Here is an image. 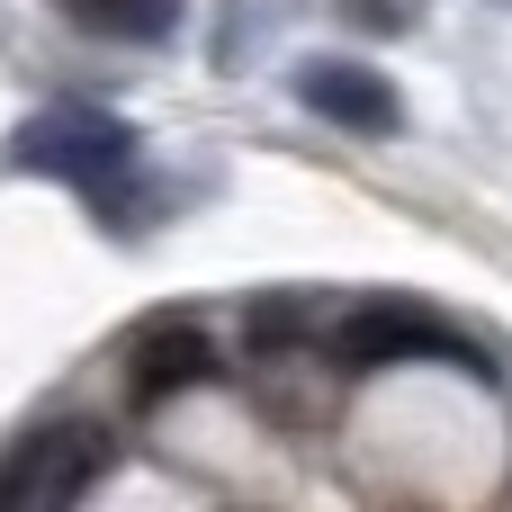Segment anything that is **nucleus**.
Instances as JSON below:
<instances>
[{"label":"nucleus","instance_id":"nucleus-3","mask_svg":"<svg viewBox=\"0 0 512 512\" xmlns=\"http://www.w3.org/2000/svg\"><path fill=\"white\" fill-rule=\"evenodd\" d=\"M108 477V432L99 423H45L0 459V512H63Z\"/></svg>","mask_w":512,"mask_h":512},{"label":"nucleus","instance_id":"nucleus-7","mask_svg":"<svg viewBox=\"0 0 512 512\" xmlns=\"http://www.w3.org/2000/svg\"><path fill=\"white\" fill-rule=\"evenodd\" d=\"M333 9L369 36H414V18H423V0H333Z\"/></svg>","mask_w":512,"mask_h":512},{"label":"nucleus","instance_id":"nucleus-6","mask_svg":"<svg viewBox=\"0 0 512 512\" xmlns=\"http://www.w3.org/2000/svg\"><path fill=\"white\" fill-rule=\"evenodd\" d=\"M81 36H108V45H162L180 27V0H54Z\"/></svg>","mask_w":512,"mask_h":512},{"label":"nucleus","instance_id":"nucleus-1","mask_svg":"<svg viewBox=\"0 0 512 512\" xmlns=\"http://www.w3.org/2000/svg\"><path fill=\"white\" fill-rule=\"evenodd\" d=\"M9 162H18V171H36V180H63V189H81L99 216H126V180H135V126H126V117H108V108H81V99H63V108H36V117L9 135Z\"/></svg>","mask_w":512,"mask_h":512},{"label":"nucleus","instance_id":"nucleus-5","mask_svg":"<svg viewBox=\"0 0 512 512\" xmlns=\"http://www.w3.org/2000/svg\"><path fill=\"white\" fill-rule=\"evenodd\" d=\"M297 99H306L324 126H342V135H396V126H405L396 81H387V72H369V63H342V54L297 63Z\"/></svg>","mask_w":512,"mask_h":512},{"label":"nucleus","instance_id":"nucleus-4","mask_svg":"<svg viewBox=\"0 0 512 512\" xmlns=\"http://www.w3.org/2000/svg\"><path fill=\"white\" fill-rule=\"evenodd\" d=\"M216 378H225V360H216V342H207L189 315L144 324L135 351H126V405H135V414H153V405H171V396H189V387H216Z\"/></svg>","mask_w":512,"mask_h":512},{"label":"nucleus","instance_id":"nucleus-2","mask_svg":"<svg viewBox=\"0 0 512 512\" xmlns=\"http://www.w3.org/2000/svg\"><path fill=\"white\" fill-rule=\"evenodd\" d=\"M324 360L333 369H405V360H441V369H468V378H495V360L432 306H405V297H369L351 306L333 333H324Z\"/></svg>","mask_w":512,"mask_h":512}]
</instances>
